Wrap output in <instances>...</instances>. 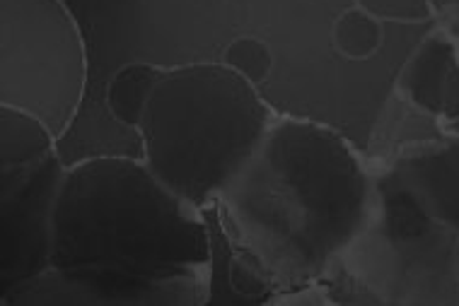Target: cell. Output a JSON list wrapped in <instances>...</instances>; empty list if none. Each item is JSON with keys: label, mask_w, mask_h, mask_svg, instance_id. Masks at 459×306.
I'll return each instance as SVG.
<instances>
[{"label": "cell", "mask_w": 459, "mask_h": 306, "mask_svg": "<svg viewBox=\"0 0 459 306\" xmlns=\"http://www.w3.org/2000/svg\"><path fill=\"white\" fill-rule=\"evenodd\" d=\"M47 249L51 273L37 287L65 302H189L206 285L198 208L131 159H90L58 179Z\"/></svg>", "instance_id": "1"}, {"label": "cell", "mask_w": 459, "mask_h": 306, "mask_svg": "<svg viewBox=\"0 0 459 306\" xmlns=\"http://www.w3.org/2000/svg\"><path fill=\"white\" fill-rule=\"evenodd\" d=\"M247 251L281 277L325 270L349 242L363 205V176L333 133L273 121L221 196Z\"/></svg>", "instance_id": "2"}, {"label": "cell", "mask_w": 459, "mask_h": 306, "mask_svg": "<svg viewBox=\"0 0 459 306\" xmlns=\"http://www.w3.org/2000/svg\"><path fill=\"white\" fill-rule=\"evenodd\" d=\"M131 123L143 138L148 169L201 210L221 200L273 116L238 71L186 65L151 80Z\"/></svg>", "instance_id": "3"}, {"label": "cell", "mask_w": 459, "mask_h": 306, "mask_svg": "<svg viewBox=\"0 0 459 306\" xmlns=\"http://www.w3.org/2000/svg\"><path fill=\"white\" fill-rule=\"evenodd\" d=\"M85 80V41L64 0H3V109L58 138L78 114Z\"/></svg>", "instance_id": "4"}]
</instances>
